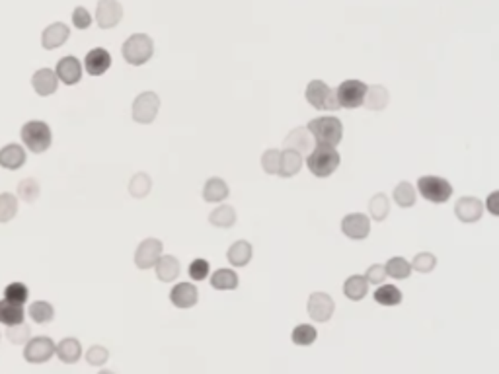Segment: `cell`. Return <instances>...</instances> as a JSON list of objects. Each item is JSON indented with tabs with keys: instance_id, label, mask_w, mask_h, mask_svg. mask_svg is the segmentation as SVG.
Listing matches in <instances>:
<instances>
[{
	"instance_id": "d590c367",
	"label": "cell",
	"mask_w": 499,
	"mask_h": 374,
	"mask_svg": "<svg viewBox=\"0 0 499 374\" xmlns=\"http://www.w3.org/2000/svg\"><path fill=\"white\" fill-rule=\"evenodd\" d=\"M392 199L400 209H412L415 201H417V191H415V187L410 182H400L394 187Z\"/></svg>"
},
{
	"instance_id": "f6af8a7d",
	"label": "cell",
	"mask_w": 499,
	"mask_h": 374,
	"mask_svg": "<svg viewBox=\"0 0 499 374\" xmlns=\"http://www.w3.org/2000/svg\"><path fill=\"white\" fill-rule=\"evenodd\" d=\"M187 273H189L191 281H205L209 277V273H211V263L207 259H203V257H197V259H194L189 263Z\"/></svg>"
},
{
	"instance_id": "9a60e30c",
	"label": "cell",
	"mask_w": 499,
	"mask_h": 374,
	"mask_svg": "<svg viewBox=\"0 0 499 374\" xmlns=\"http://www.w3.org/2000/svg\"><path fill=\"white\" fill-rule=\"evenodd\" d=\"M484 203L478 199V197H472V195H464L460 197L455 205V214L456 218L464 225H474L478 223L482 216H484Z\"/></svg>"
},
{
	"instance_id": "d6a6232c",
	"label": "cell",
	"mask_w": 499,
	"mask_h": 374,
	"mask_svg": "<svg viewBox=\"0 0 499 374\" xmlns=\"http://www.w3.org/2000/svg\"><path fill=\"white\" fill-rule=\"evenodd\" d=\"M373 299H375V302L380 304V306H388V308H392V306L402 304L404 297H402V290L398 289L396 285H386V283H382V285H379V289L375 290Z\"/></svg>"
},
{
	"instance_id": "7dc6e473",
	"label": "cell",
	"mask_w": 499,
	"mask_h": 374,
	"mask_svg": "<svg viewBox=\"0 0 499 374\" xmlns=\"http://www.w3.org/2000/svg\"><path fill=\"white\" fill-rule=\"evenodd\" d=\"M70 18H73V26H75L76 30H88L92 26V21H94L92 14L84 6H76Z\"/></svg>"
},
{
	"instance_id": "4dcf8cb0",
	"label": "cell",
	"mask_w": 499,
	"mask_h": 374,
	"mask_svg": "<svg viewBox=\"0 0 499 374\" xmlns=\"http://www.w3.org/2000/svg\"><path fill=\"white\" fill-rule=\"evenodd\" d=\"M26 314L32 318V321L44 326V324H49V321L55 320V308L51 302L47 300H33L32 304L28 306Z\"/></svg>"
},
{
	"instance_id": "c3c4849f",
	"label": "cell",
	"mask_w": 499,
	"mask_h": 374,
	"mask_svg": "<svg viewBox=\"0 0 499 374\" xmlns=\"http://www.w3.org/2000/svg\"><path fill=\"white\" fill-rule=\"evenodd\" d=\"M365 279L369 285H382L386 281V271H384V265L382 263H373L367 273H365Z\"/></svg>"
},
{
	"instance_id": "ba28073f",
	"label": "cell",
	"mask_w": 499,
	"mask_h": 374,
	"mask_svg": "<svg viewBox=\"0 0 499 374\" xmlns=\"http://www.w3.org/2000/svg\"><path fill=\"white\" fill-rule=\"evenodd\" d=\"M334 94H336L339 109H357V107L363 106V100L367 94V84L361 82V80H355V78L343 80L334 90Z\"/></svg>"
},
{
	"instance_id": "6da1fadb",
	"label": "cell",
	"mask_w": 499,
	"mask_h": 374,
	"mask_svg": "<svg viewBox=\"0 0 499 374\" xmlns=\"http://www.w3.org/2000/svg\"><path fill=\"white\" fill-rule=\"evenodd\" d=\"M20 144L32 154H44L53 144V131L44 119H30L20 127Z\"/></svg>"
},
{
	"instance_id": "f1b7e54d",
	"label": "cell",
	"mask_w": 499,
	"mask_h": 374,
	"mask_svg": "<svg viewBox=\"0 0 499 374\" xmlns=\"http://www.w3.org/2000/svg\"><path fill=\"white\" fill-rule=\"evenodd\" d=\"M26 320V310L22 304H14L10 300H0V324L2 326H16Z\"/></svg>"
},
{
	"instance_id": "ac0fdd59",
	"label": "cell",
	"mask_w": 499,
	"mask_h": 374,
	"mask_svg": "<svg viewBox=\"0 0 499 374\" xmlns=\"http://www.w3.org/2000/svg\"><path fill=\"white\" fill-rule=\"evenodd\" d=\"M70 37V28L65 21H53L41 32V47L45 51H55L59 47H63Z\"/></svg>"
},
{
	"instance_id": "60d3db41",
	"label": "cell",
	"mask_w": 499,
	"mask_h": 374,
	"mask_svg": "<svg viewBox=\"0 0 499 374\" xmlns=\"http://www.w3.org/2000/svg\"><path fill=\"white\" fill-rule=\"evenodd\" d=\"M2 297L6 300H10L14 304H26L30 300V289L28 285H23L20 281H14V283H8L4 290H2Z\"/></svg>"
},
{
	"instance_id": "7402d4cb",
	"label": "cell",
	"mask_w": 499,
	"mask_h": 374,
	"mask_svg": "<svg viewBox=\"0 0 499 374\" xmlns=\"http://www.w3.org/2000/svg\"><path fill=\"white\" fill-rule=\"evenodd\" d=\"M55 355L59 361L65 364H75L82 359V343L76 337H65L59 343H55Z\"/></svg>"
},
{
	"instance_id": "e575fe53",
	"label": "cell",
	"mask_w": 499,
	"mask_h": 374,
	"mask_svg": "<svg viewBox=\"0 0 499 374\" xmlns=\"http://www.w3.org/2000/svg\"><path fill=\"white\" fill-rule=\"evenodd\" d=\"M20 211V201L16 197V193L2 191L0 193V225H8L16 218V214Z\"/></svg>"
},
{
	"instance_id": "f35d334b",
	"label": "cell",
	"mask_w": 499,
	"mask_h": 374,
	"mask_svg": "<svg viewBox=\"0 0 499 374\" xmlns=\"http://www.w3.org/2000/svg\"><path fill=\"white\" fill-rule=\"evenodd\" d=\"M129 195L135 199H144L152 189V180L147 171H137L129 180Z\"/></svg>"
},
{
	"instance_id": "7bdbcfd3",
	"label": "cell",
	"mask_w": 499,
	"mask_h": 374,
	"mask_svg": "<svg viewBox=\"0 0 499 374\" xmlns=\"http://www.w3.org/2000/svg\"><path fill=\"white\" fill-rule=\"evenodd\" d=\"M279 162H281V150L270 149L261 154V170L267 176H277L279 171Z\"/></svg>"
},
{
	"instance_id": "681fc988",
	"label": "cell",
	"mask_w": 499,
	"mask_h": 374,
	"mask_svg": "<svg viewBox=\"0 0 499 374\" xmlns=\"http://www.w3.org/2000/svg\"><path fill=\"white\" fill-rule=\"evenodd\" d=\"M498 199H499V193L498 191H493L491 195L488 197V203L484 205V207H488V211L493 216H498L499 214V209H498Z\"/></svg>"
},
{
	"instance_id": "d6986e66",
	"label": "cell",
	"mask_w": 499,
	"mask_h": 374,
	"mask_svg": "<svg viewBox=\"0 0 499 374\" xmlns=\"http://www.w3.org/2000/svg\"><path fill=\"white\" fill-rule=\"evenodd\" d=\"M28 162V150L20 142H8L0 149V168L8 171H16L26 166Z\"/></svg>"
},
{
	"instance_id": "836d02e7",
	"label": "cell",
	"mask_w": 499,
	"mask_h": 374,
	"mask_svg": "<svg viewBox=\"0 0 499 374\" xmlns=\"http://www.w3.org/2000/svg\"><path fill=\"white\" fill-rule=\"evenodd\" d=\"M209 223L217 228H232L236 225V209L232 205H218L209 214Z\"/></svg>"
},
{
	"instance_id": "4fadbf2b",
	"label": "cell",
	"mask_w": 499,
	"mask_h": 374,
	"mask_svg": "<svg viewBox=\"0 0 499 374\" xmlns=\"http://www.w3.org/2000/svg\"><path fill=\"white\" fill-rule=\"evenodd\" d=\"M94 18L102 30H113L123 20V6L120 0H98Z\"/></svg>"
},
{
	"instance_id": "1f68e13d",
	"label": "cell",
	"mask_w": 499,
	"mask_h": 374,
	"mask_svg": "<svg viewBox=\"0 0 499 374\" xmlns=\"http://www.w3.org/2000/svg\"><path fill=\"white\" fill-rule=\"evenodd\" d=\"M41 195V183L37 182L35 178H23L18 182V187H16V197L18 201H23V203L33 205Z\"/></svg>"
},
{
	"instance_id": "9c48e42d",
	"label": "cell",
	"mask_w": 499,
	"mask_h": 374,
	"mask_svg": "<svg viewBox=\"0 0 499 374\" xmlns=\"http://www.w3.org/2000/svg\"><path fill=\"white\" fill-rule=\"evenodd\" d=\"M55 342L49 335H37L30 337V342L23 345V361L30 364H45L53 359Z\"/></svg>"
},
{
	"instance_id": "7a4b0ae2",
	"label": "cell",
	"mask_w": 499,
	"mask_h": 374,
	"mask_svg": "<svg viewBox=\"0 0 499 374\" xmlns=\"http://www.w3.org/2000/svg\"><path fill=\"white\" fill-rule=\"evenodd\" d=\"M308 133L312 135L316 144H328V147H337L343 139V125L336 115H320L308 121Z\"/></svg>"
},
{
	"instance_id": "ee69618b",
	"label": "cell",
	"mask_w": 499,
	"mask_h": 374,
	"mask_svg": "<svg viewBox=\"0 0 499 374\" xmlns=\"http://www.w3.org/2000/svg\"><path fill=\"white\" fill-rule=\"evenodd\" d=\"M410 265H412V271H417V273H431L437 268V256L431 252H422L413 257Z\"/></svg>"
},
{
	"instance_id": "f546056e",
	"label": "cell",
	"mask_w": 499,
	"mask_h": 374,
	"mask_svg": "<svg viewBox=\"0 0 499 374\" xmlns=\"http://www.w3.org/2000/svg\"><path fill=\"white\" fill-rule=\"evenodd\" d=\"M209 283L215 290H236L240 285V277L234 269H217L211 275Z\"/></svg>"
},
{
	"instance_id": "7c38bea8",
	"label": "cell",
	"mask_w": 499,
	"mask_h": 374,
	"mask_svg": "<svg viewBox=\"0 0 499 374\" xmlns=\"http://www.w3.org/2000/svg\"><path fill=\"white\" fill-rule=\"evenodd\" d=\"M341 232L349 240H365L370 234V218L365 213H349L341 218Z\"/></svg>"
},
{
	"instance_id": "44dd1931",
	"label": "cell",
	"mask_w": 499,
	"mask_h": 374,
	"mask_svg": "<svg viewBox=\"0 0 499 374\" xmlns=\"http://www.w3.org/2000/svg\"><path fill=\"white\" fill-rule=\"evenodd\" d=\"M283 144H285V149L294 150L301 156H308L312 152V149H314V139H312V135L308 133L306 127H296L285 137Z\"/></svg>"
},
{
	"instance_id": "484cf974",
	"label": "cell",
	"mask_w": 499,
	"mask_h": 374,
	"mask_svg": "<svg viewBox=\"0 0 499 374\" xmlns=\"http://www.w3.org/2000/svg\"><path fill=\"white\" fill-rule=\"evenodd\" d=\"M388 102H390V94H388V90L384 86H367V94H365V100H363V106L367 107L369 111H382V109H386Z\"/></svg>"
},
{
	"instance_id": "8d00e7d4",
	"label": "cell",
	"mask_w": 499,
	"mask_h": 374,
	"mask_svg": "<svg viewBox=\"0 0 499 374\" xmlns=\"http://www.w3.org/2000/svg\"><path fill=\"white\" fill-rule=\"evenodd\" d=\"M369 218L375 223H382L384 218H388L390 214V199L386 197V193H377L373 195L369 201Z\"/></svg>"
},
{
	"instance_id": "277c9868",
	"label": "cell",
	"mask_w": 499,
	"mask_h": 374,
	"mask_svg": "<svg viewBox=\"0 0 499 374\" xmlns=\"http://www.w3.org/2000/svg\"><path fill=\"white\" fill-rule=\"evenodd\" d=\"M152 55H154V41H152L151 35H147V33H133L121 45V57L131 66L147 64L152 59Z\"/></svg>"
},
{
	"instance_id": "4316f807",
	"label": "cell",
	"mask_w": 499,
	"mask_h": 374,
	"mask_svg": "<svg viewBox=\"0 0 499 374\" xmlns=\"http://www.w3.org/2000/svg\"><path fill=\"white\" fill-rule=\"evenodd\" d=\"M230 195L228 183L223 178H209L203 185V199L207 203H223Z\"/></svg>"
},
{
	"instance_id": "8fae6325",
	"label": "cell",
	"mask_w": 499,
	"mask_h": 374,
	"mask_svg": "<svg viewBox=\"0 0 499 374\" xmlns=\"http://www.w3.org/2000/svg\"><path fill=\"white\" fill-rule=\"evenodd\" d=\"M164 254V244L162 240L158 238H147L142 240L141 244L135 250V265L142 271L152 269L156 265V261L160 259Z\"/></svg>"
},
{
	"instance_id": "f907efd6",
	"label": "cell",
	"mask_w": 499,
	"mask_h": 374,
	"mask_svg": "<svg viewBox=\"0 0 499 374\" xmlns=\"http://www.w3.org/2000/svg\"><path fill=\"white\" fill-rule=\"evenodd\" d=\"M98 374H115V373H113V371H108V368H102Z\"/></svg>"
},
{
	"instance_id": "ffe728a7",
	"label": "cell",
	"mask_w": 499,
	"mask_h": 374,
	"mask_svg": "<svg viewBox=\"0 0 499 374\" xmlns=\"http://www.w3.org/2000/svg\"><path fill=\"white\" fill-rule=\"evenodd\" d=\"M168 297H170V302L174 304L176 308L187 310V308H194L199 302V290L194 283H178L172 287Z\"/></svg>"
},
{
	"instance_id": "d4e9b609",
	"label": "cell",
	"mask_w": 499,
	"mask_h": 374,
	"mask_svg": "<svg viewBox=\"0 0 499 374\" xmlns=\"http://www.w3.org/2000/svg\"><path fill=\"white\" fill-rule=\"evenodd\" d=\"M303 164H304V156H301L299 152H294V150H289V149L281 150V162H279V171H277V176H279V178H285V180L294 178L299 171L303 170Z\"/></svg>"
},
{
	"instance_id": "8992f818",
	"label": "cell",
	"mask_w": 499,
	"mask_h": 374,
	"mask_svg": "<svg viewBox=\"0 0 499 374\" xmlns=\"http://www.w3.org/2000/svg\"><path fill=\"white\" fill-rule=\"evenodd\" d=\"M160 111V96L156 92H141L135 97L133 107H131V118L139 125H151L154 119L158 118Z\"/></svg>"
},
{
	"instance_id": "cb8c5ba5",
	"label": "cell",
	"mask_w": 499,
	"mask_h": 374,
	"mask_svg": "<svg viewBox=\"0 0 499 374\" xmlns=\"http://www.w3.org/2000/svg\"><path fill=\"white\" fill-rule=\"evenodd\" d=\"M254 257V246L248 240H238L234 244H230L227 252V259L230 265L234 268H246Z\"/></svg>"
},
{
	"instance_id": "5bb4252c",
	"label": "cell",
	"mask_w": 499,
	"mask_h": 374,
	"mask_svg": "<svg viewBox=\"0 0 499 374\" xmlns=\"http://www.w3.org/2000/svg\"><path fill=\"white\" fill-rule=\"evenodd\" d=\"M82 61H78L75 55H66V57H61L57 61V66H55V75L59 78V82H63L65 86H75L82 80Z\"/></svg>"
},
{
	"instance_id": "603a6c76",
	"label": "cell",
	"mask_w": 499,
	"mask_h": 374,
	"mask_svg": "<svg viewBox=\"0 0 499 374\" xmlns=\"http://www.w3.org/2000/svg\"><path fill=\"white\" fill-rule=\"evenodd\" d=\"M152 269L156 271V277H158L160 283H172V281L180 277L182 265H180V259L176 256H166V254H162L160 259L156 261V265Z\"/></svg>"
},
{
	"instance_id": "3957f363",
	"label": "cell",
	"mask_w": 499,
	"mask_h": 374,
	"mask_svg": "<svg viewBox=\"0 0 499 374\" xmlns=\"http://www.w3.org/2000/svg\"><path fill=\"white\" fill-rule=\"evenodd\" d=\"M339 162L341 158L336 147H328V144H316L312 152L306 156V166L316 178H330L337 170Z\"/></svg>"
},
{
	"instance_id": "e0dca14e",
	"label": "cell",
	"mask_w": 499,
	"mask_h": 374,
	"mask_svg": "<svg viewBox=\"0 0 499 374\" xmlns=\"http://www.w3.org/2000/svg\"><path fill=\"white\" fill-rule=\"evenodd\" d=\"M32 88L33 92L39 97H49L57 94V90H59V78L55 75L53 68H49V66L37 68L32 75Z\"/></svg>"
},
{
	"instance_id": "52a82bcc",
	"label": "cell",
	"mask_w": 499,
	"mask_h": 374,
	"mask_svg": "<svg viewBox=\"0 0 499 374\" xmlns=\"http://www.w3.org/2000/svg\"><path fill=\"white\" fill-rule=\"evenodd\" d=\"M304 97L318 111H337L339 109L334 90L322 80H310L304 90Z\"/></svg>"
},
{
	"instance_id": "b9f144b4",
	"label": "cell",
	"mask_w": 499,
	"mask_h": 374,
	"mask_svg": "<svg viewBox=\"0 0 499 374\" xmlns=\"http://www.w3.org/2000/svg\"><path fill=\"white\" fill-rule=\"evenodd\" d=\"M6 337H8V342L12 345H26V343L30 342V337H32V328L26 321L16 324V326H8L6 328Z\"/></svg>"
},
{
	"instance_id": "2e32d148",
	"label": "cell",
	"mask_w": 499,
	"mask_h": 374,
	"mask_svg": "<svg viewBox=\"0 0 499 374\" xmlns=\"http://www.w3.org/2000/svg\"><path fill=\"white\" fill-rule=\"evenodd\" d=\"M111 63H113V59H111V55H109L108 49H104V47H94V49H90L86 53V57H84L82 68H84L90 76H102L108 73Z\"/></svg>"
},
{
	"instance_id": "83f0119b",
	"label": "cell",
	"mask_w": 499,
	"mask_h": 374,
	"mask_svg": "<svg viewBox=\"0 0 499 374\" xmlns=\"http://www.w3.org/2000/svg\"><path fill=\"white\" fill-rule=\"evenodd\" d=\"M369 287L370 285L367 283L365 275H351V277L346 279L341 290H343V294H346L351 302H361V300L369 294Z\"/></svg>"
},
{
	"instance_id": "ab89813d",
	"label": "cell",
	"mask_w": 499,
	"mask_h": 374,
	"mask_svg": "<svg viewBox=\"0 0 499 374\" xmlns=\"http://www.w3.org/2000/svg\"><path fill=\"white\" fill-rule=\"evenodd\" d=\"M318 339V330L312 324H299L291 332V342L299 347H310Z\"/></svg>"
},
{
	"instance_id": "30bf717a",
	"label": "cell",
	"mask_w": 499,
	"mask_h": 374,
	"mask_svg": "<svg viewBox=\"0 0 499 374\" xmlns=\"http://www.w3.org/2000/svg\"><path fill=\"white\" fill-rule=\"evenodd\" d=\"M306 312L316 324H326L332 320L334 312H336V302L328 294V292H312L306 302Z\"/></svg>"
},
{
	"instance_id": "5b68a950",
	"label": "cell",
	"mask_w": 499,
	"mask_h": 374,
	"mask_svg": "<svg viewBox=\"0 0 499 374\" xmlns=\"http://www.w3.org/2000/svg\"><path fill=\"white\" fill-rule=\"evenodd\" d=\"M415 187H417L415 191H420V195L424 197L425 201H429V203L433 205L446 203L453 197V191H455L453 183L445 180V178H441V176H422L417 180Z\"/></svg>"
},
{
	"instance_id": "bcb514c9",
	"label": "cell",
	"mask_w": 499,
	"mask_h": 374,
	"mask_svg": "<svg viewBox=\"0 0 499 374\" xmlns=\"http://www.w3.org/2000/svg\"><path fill=\"white\" fill-rule=\"evenodd\" d=\"M109 361V351L104 345H92L86 351V363L92 366H104Z\"/></svg>"
},
{
	"instance_id": "74e56055",
	"label": "cell",
	"mask_w": 499,
	"mask_h": 374,
	"mask_svg": "<svg viewBox=\"0 0 499 374\" xmlns=\"http://www.w3.org/2000/svg\"><path fill=\"white\" fill-rule=\"evenodd\" d=\"M384 265V271H386V277L396 279V281H402V279H408L412 275V265L406 257H390Z\"/></svg>"
}]
</instances>
